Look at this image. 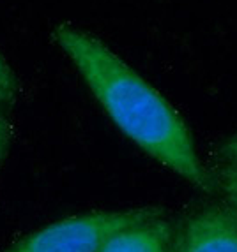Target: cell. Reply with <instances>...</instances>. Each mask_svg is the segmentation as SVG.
<instances>
[{
    "instance_id": "1",
    "label": "cell",
    "mask_w": 237,
    "mask_h": 252,
    "mask_svg": "<svg viewBox=\"0 0 237 252\" xmlns=\"http://www.w3.org/2000/svg\"><path fill=\"white\" fill-rule=\"evenodd\" d=\"M53 41L77 67L108 118L131 143L188 184L209 190L195 141L177 109L98 37L62 23Z\"/></svg>"
},
{
    "instance_id": "2",
    "label": "cell",
    "mask_w": 237,
    "mask_h": 252,
    "mask_svg": "<svg viewBox=\"0 0 237 252\" xmlns=\"http://www.w3.org/2000/svg\"><path fill=\"white\" fill-rule=\"evenodd\" d=\"M153 212L135 208L75 215L30 233L5 252H98L110 235Z\"/></svg>"
},
{
    "instance_id": "3",
    "label": "cell",
    "mask_w": 237,
    "mask_h": 252,
    "mask_svg": "<svg viewBox=\"0 0 237 252\" xmlns=\"http://www.w3.org/2000/svg\"><path fill=\"white\" fill-rule=\"evenodd\" d=\"M172 252H237V212L230 206L195 212L174 235Z\"/></svg>"
},
{
    "instance_id": "4",
    "label": "cell",
    "mask_w": 237,
    "mask_h": 252,
    "mask_svg": "<svg viewBox=\"0 0 237 252\" xmlns=\"http://www.w3.org/2000/svg\"><path fill=\"white\" fill-rule=\"evenodd\" d=\"M174 229L156 210L108 236L98 252H172Z\"/></svg>"
},
{
    "instance_id": "5",
    "label": "cell",
    "mask_w": 237,
    "mask_h": 252,
    "mask_svg": "<svg viewBox=\"0 0 237 252\" xmlns=\"http://www.w3.org/2000/svg\"><path fill=\"white\" fill-rule=\"evenodd\" d=\"M211 180L223 194L227 206L237 212V160H225L218 169L216 177H211Z\"/></svg>"
},
{
    "instance_id": "6",
    "label": "cell",
    "mask_w": 237,
    "mask_h": 252,
    "mask_svg": "<svg viewBox=\"0 0 237 252\" xmlns=\"http://www.w3.org/2000/svg\"><path fill=\"white\" fill-rule=\"evenodd\" d=\"M18 94V80L13 69L0 55V102H11Z\"/></svg>"
},
{
    "instance_id": "7",
    "label": "cell",
    "mask_w": 237,
    "mask_h": 252,
    "mask_svg": "<svg viewBox=\"0 0 237 252\" xmlns=\"http://www.w3.org/2000/svg\"><path fill=\"white\" fill-rule=\"evenodd\" d=\"M220 157L223 160H237V136H234L227 143L221 145Z\"/></svg>"
},
{
    "instance_id": "8",
    "label": "cell",
    "mask_w": 237,
    "mask_h": 252,
    "mask_svg": "<svg viewBox=\"0 0 237 252\" xmlns=\"http://www.w3.org/2000/svg\"><path fill=\"white\" fill-rule=\"evenodd\" d=\"M7 143H9V129H7V124H5L4 117L0 113V160H2L5 150H7Z\"/></svg>"
}]
</instances>
